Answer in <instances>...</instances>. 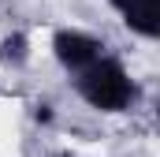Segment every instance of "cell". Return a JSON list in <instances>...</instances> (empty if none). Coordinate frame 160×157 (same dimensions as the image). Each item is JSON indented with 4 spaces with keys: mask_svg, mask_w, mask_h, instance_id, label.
Wrapping results in <instances>:
<instances>
[{
    "mask_svg": "<svg viewBox=\"0 0 160 157\" xmlns=\"http://www.w3.org/2000/svg\"><path fill=\"white\" fill-rule=\"evenodd\" d=\"M78 94L101 112H119L134 101V82L119 60H97L78 75Z\"/></svg>",
    "mask_w": 160,
    "mask_h": 157,
    "instance_id": "6da1fadb",
    "label": "cell"
},
{
    "mask_svg": "<svg viewBox=\"0 0 160 157\" xmlns=\"http://www.w3.org/2000/svg\"><path fill=\"white\" fill-rule=\"evenodd\" d=\"M60 157H71V154H60Z\"/></svg>",
    "mask_w": 160,
    "mask_h": 157,
    "instance_id": "8992f818",
    "label": "cell"
},
{
    "mask_svg": "<svg viewBox=\"0 0 160 157\" xmlns=\"http://www.w3.org/2000/svg\"><path fill=\"white\" fill-rule=\"evenodd\" d=\"M112 8L123 15V23L134 34H142V38L160 34V0H112Z\"/></svg>",
    "mask_w": 160,
    "mask_h": 157,
    "instance_id": "3957f363",
    "label": "cell"
},
{
    "mask_svg": "<svg viewBox=\"0 0 160 157\" xmlns=\"http://www.w3.org/2000/svg\"><path fill=\"white\" fill-rule=\"evenodd\" d=\"M34 116H38V120H45V123H48V120H52V112H48V105H38V112H34Z\"/></svg>",
    "mask_w": 160,
    "mask_h": 157,
    "instance_id": "5b68a950",
    "label": "cell"
},
{
    "mask_svg": "<svg viewBox=\"0 0 160 157\" xmlns=\"http://www.w3.org/2000/svg\"><path fill=\"white\" fill-rule=\"evenodd\" d=\"M0 60H8V64H26V38H22V34L4 38L0 41Z\"/></svg>",
    "mask_w": 160,
    "mask_h": 157,
    "instance_id": "277c9868",
    "label": "cell"
},
{
    "mask_svg": "<svg viewBox=\"0 0 160 157\" xmlns=\"http://www.w3.org/2000/svg\"><path fill=\"white\" fill-rule=\"evenodd\" d=\"M52 49H56V60L63 68L78 71V75L101 60V41L89 38V34H82V30H60L52 38Z\"/></svg>",
    "mask_w": 160,
    "mask_h": 157,
    "instance_id": "7a4b0ae2",
    "label": "cell"
}]
</instances>
